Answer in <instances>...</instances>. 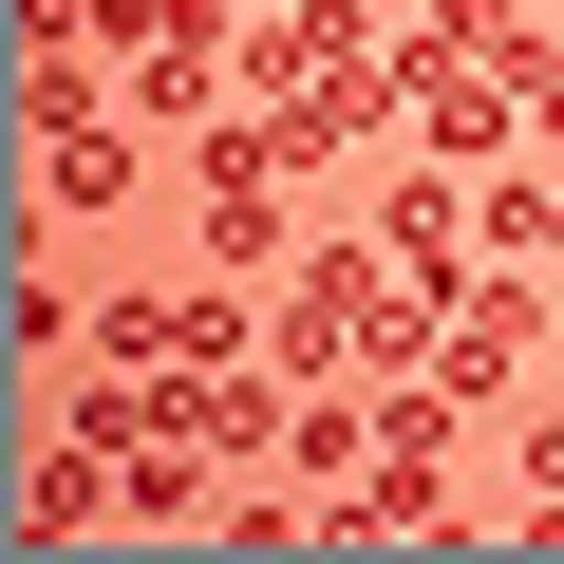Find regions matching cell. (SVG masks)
<instances>
[{
  "label": "cell",
  "instance_id": "obj_1",
  "mask_svg": "<svg viewBox=\"0 0 564 564\" xmlns=\"http://www.w3.org/2000/svg\"><path fill=\"white\" fill-rule=\"evenodd\" d=\"M452 452H470V414H452L433 377H377V452H358L339 527H433V508H452Z\"/></svg>",
  "mask_w": 564,
  "mask_h": 564
},
{
  "label": "cell",
  "instance_id": "obj_5",
  "mask_svg": "<svg viewBox=\"0 0 564 564\" xmlns=\"http://www.w3.org/2000/svg\"><path fill=\"white\" fill-rule=\"evenodd\" d=\"M39 188H57V207H113V188H132V132H39Z\"/></svg>",
  "mask_w": 564,
  "mask_h": 564
},
{
  "label": "cell",
  "instance_id": "obj_4",
  "mask_svg": "<svg viewBox=\"0 0 564 564\" xmlns=\"http://www.w3.org/2000/svg\"><path fill=\"white\" fill-rule=\"evenodd\" d=\"M470 245L489 263H545V170H470ZM564 282V263H545Z\"/></svg>",
  "mask_w": 564,
  "mask_h": 564
},
{
  "label": "cell",
  "instance_id": "obj_2",
  "mask_svg": "<svg viewBox=\"0 0 564 564\" xmlns=\"http://www.w3.org/2000/svg\"><path fill=\"white\" fill-rule=\"evenodd\" d=\"M395 132H414L433 170H508V151H527V95H508L489 57H414V39H395Z\"/></svg>",
  "mask_w": 564,
  "mask_h": 564
},
{
  "label": "cell",
  "instance_id": "obj_7",
  "mask_svg": "<svg viewBox=\"0 0 564 564\" xmlns=\"http://www.w3.org/2000/svg\"><path fill=\"white\" fill-rule=\"evenodd\" d=\"M245 20H282V0H245Z\"/></svg>",
  "mask_w": 564,
  "mask_h": 564
},
{
  "label": "cell",
  "instance_id": "obj_3",
  "mask_svg": "<svg viewBox=\"0 0 564 564\" xmlns=\"http://www.w3.org/2000/svg\"><path fill=\"white\" fill-rule=\"evenodd\" d=\"M377 245H395V282L470 302V263H489V245H470V170H433V151H414V170H395V207H377Z\"/></svg>",
  "mask_w": 564,
  "mask_h": 564
},
{
  "label": "cell",
  "instance_id": "obj_6",
  "mask_svg": "<svg viewBox=\"0 0 564 564\" xmlns=\"http://www.w3.org/2000/svg\"><path fill=\"white\" fill-rule=\"evenodd\" d=\"M39 132H113V95H95V57H39V95H20Z\"/></svg>",
  "mask_w": 564,
  "mask_h": 564
}]
</instances>
